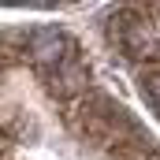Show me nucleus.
<instances>
[{
  "label": "nucleus",
  "instance_id": "nucleus-1",
  "mask_svg": "<svg viewBox=\"0 0 160 160\" xmlns=\"http://www.w3.org/2000/svg\"><path fill=\"white\" fill-rule=\"evenodd\" d=\"M30 56H34V63H41V67L67 63V60H63V56H67V38H63V34H56V30H45V34L34 38Z\"/></svg>",
  "mask_w": 160,
  "mask_h": 160
},
{
  "label": "nucleus",
  "instance_id": "nucleus-3",
  "mask_svg": "<svg viewBox=\"0 0 160 160\" xmlns=\"http://www.w3.org/2000/svg\"><path fill=\"white\" fill-rule=\"evenodd\" d=\"M142 93H145L149 108L160 116V67H153V71H145V75H142Z\"/></svg>",
  "mask_w": 160,
  "mask_h": 160
},
{
  "label": "nucleus",
  "instance_id": "nucleus-2",
  "mask_svg": "<svg viewBox=\"0 0 160 160\" xmlns=\"http://www.w3.org/2000/svg\"><path fill=\"white\" fill-rule=\"evenodd\" d=\"M60 86L63 89H86V71H82L78 60H67L60 67Z\"/></svg>",
  "mask_w": 160,
  "mask_h": 160
}]
</instances>
